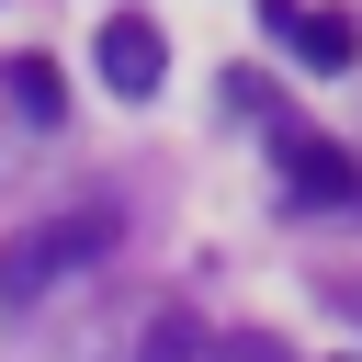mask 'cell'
Listing matches in <instances>:
<instances>
[{
	"instance_id": "cell-1",
	"label": "cell",
	"mask_w": 362,
	"mask_h": 362,
	"mask_svg": "<svg viewBox=\"0 0 362 362\" xmlns=\"http://www.w3.org/2000/svg\"><path fill=\"white\" fill-rule=\"evenodd\" d=\"M113 260V204H68V215H34L0 238V305H34L57 294L68 272H102Z\"/></svg>"
},
{
	"instance_id": "cell-2",
	"label": "cell",
	"mask_w": 362,
	"mask_h": 362,
	"mask_svg": "<svg viewBox=\"0 0 362 362\" xmlns=\"http://www.w3.org/2000/svg\"><path fill=\"white\" fill-rule=\"evenodd\" d=\"M90 68H102V90H124V102H147V90L170 79V34H158L147 11H113V23L90 34Z\"/></svg>"
},
{
	"instance_id": "cell-3",
	"label": "cell",
	"mask_w": 362,
	"mask_h": 362,
	"mask_svg": "<svg viewBox=\"0 0 362 362\" xmlns=\"http://www.w3.org/2000/svg\"><path fill=\"white\" fill-rule=\"evenodd\" d=\"M272 147H283V181H294V204H351V192H362V158H351L339 136H305V124H283Z\"/></svg>"
},
{
	"instance_id": "cell-7",
	"label": "cell",
	"mask_w": 362,
	"mask_h": 362,
	"mask_svg": "<svg viewBox=\"0 0 362 362\" xmlns=\"http://www.w3.org/2000/svg\"><path fill=\"white\" fill-rule=\"evenodd\" d=\"M215 362H294V351H283L272 328H238V339H215Z\"/></svg>"
},
{
	"instance_id": "cell-6",
	"label": "cell",
	"mask_w": 362,
	"mask_h": 362,
	"mask_svg": "<svg viewBox=\"0 0 362 362\" xmlns=\"http://www.w3.org/2000/svg\"><path fill=\"white\" fill-rule=\"evenodd\" d=\"M136 362H215V339H204L192 317H147V339H136Z\"/></svg>"
},
{
	"instance_id": "cell-4",
	"label": "cell",
	"mask_w": 362,
	"mask_h": 362,
	"mask_svg": "<svg viewBox=\"0 0 362 362\" xmlns=\"http://www.w3.org/2000/svg\"><path fill=\"white\" fill-rule=\"evenodd\" d=\"M260 23H272V34H283V45L305 57V68H351V57H362V23H351V11H305V0H260Z\"/></svg>"
},
{
	"instance_id": "cell-5",
	"label": "cell",
	"mask_w": 362,
	"mask_h": 362,
	"mask_svg": "<svg viewBox=\"0 0 362 362\" xmlns=\"http://www.w3.org/2000/svg\"><path fill=\"white\" fill-rule=\"evenodd\" d=\"M0 90H11V113H23V124H57V113H68L57 57H11V68H0Z\"/></svg>"
}]
</instances>
